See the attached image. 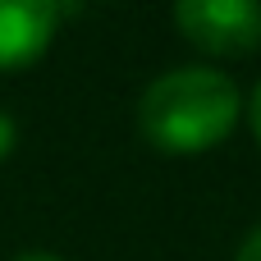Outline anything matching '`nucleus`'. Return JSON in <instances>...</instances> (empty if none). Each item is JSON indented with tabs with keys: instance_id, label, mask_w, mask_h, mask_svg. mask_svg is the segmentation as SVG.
Here are the masks:
<instances>
[{
	"instance_id": "obj_6",
	"label": "nucleus",
	"mask_w": 261,
	"mask_h": 261,
	"mask_svg": "<svg viewBox=\"0 0 261 261\" xmlns=\"http://www.w3.org/2000/svg\"><path fill=\"white\" fill-rule=\"evenodd\" d=\"M248 119H252V133H257V142H261V83L252 87V101H248Z\"/></svg>"
},
{
	"instance_id": "obj_4",
	"label": "nucleus",
	"mask_w": 261,
	"mask_h": 261,
	"mask_svg": "<svg viewBox=\"0 0 261 261\" xmlns=\"http://www.w3.org/2000/svg\"><path fill=\"white\" fill-rule=\"evenodd\" d=\"M234 261H261V225H252V229H248V239L239 243Z\"/></svg>"
},
{
	"instance_id": "obj_3",
	"label": "nucleus",
	"mask_w": 261,
	"mask_h": 261,
	"mask_svg": "<svg viewBox=\"0 0 261 261\" xmlns=\"http://www.w3.org/2000/svg\"><path fill=\"white\" fill-rule=\"evenodd\" d=\"M60 18L64 9L55 0H0V73L32 64L50 46Z\"/></svg>"
},
{
	"instance_id": "obj_7",
	"label": "nucleus",
	"mask_w": 261,
	"mask_h": 261,
	"mask_svg": "<svg viewBox=\"0 0 261 261\" xmlns=\"http://www.w3.org/2000/svg\"><path fill=\"white\" fill-rule=\"evenodd\" d=\"M14 261H60L55 252H23V257H14Z\"/></svg>"
},
{
	"instance_id": "obj_2",
	"label": "nucleus",
	"mask_w": 261,
	"mask_h": 261,
	"mask_svg": "<svg viewBox=\"0 0 261 261\" xmlns=\"http://www.w3.org/2000/svg\"><path fill=\"white\" fill-rule=\"evenodd\" d=\"M174 23L206 55H248L261 46L257 0H179Z\"/></svg>"
},
{
	"instance_id": "obj_1",
	"label": "nucleus",
	"mask_w": 261,
	"mask_h": 261,
	"mask_svg": "<svg viewBox=\"0 0 261 261\" xmlns=\"http://www.w3.org/2000/svg\"><path fill=\"white\" fill-rule=\"evenodd\" d=\"M243 115V96L229 73L211 64H179L147 83L138 101V128L156 151L170 156H193L211 151L234 133Z\"/></svg>"
},
{
	"instance_id": "obj_5",
	"label": "nucleus",
	"mask_w": 261,
	"mask_h": 261,
	"mask_svg": "<svg viewBox=\"0 0 261 261\" xmlns=\"http://www.w3.org/2000/svg\"><path fill=\"white\" fill-rule=\"evenodd\" d=\"M14 142H18V124H14V115H5V110H0V161L14 151Z\"/></svg>"
}]
</instances>
